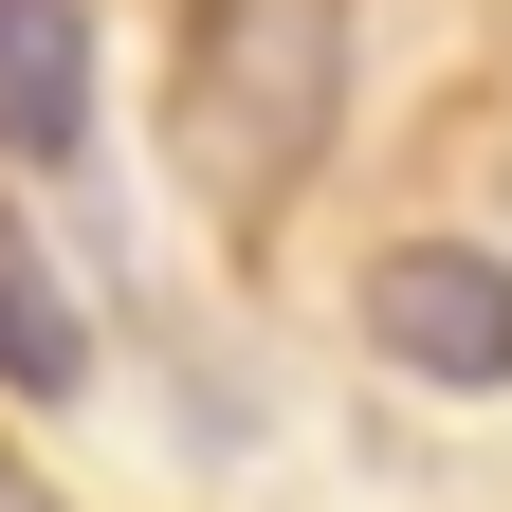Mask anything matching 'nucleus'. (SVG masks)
I'll return each mask as SVG.
<instances>
[{
    "instance_id": "obj_1",
    "label": "nucleus",
    "mask_w": 512,
    "mask_h": 512,
    "mask_svg": "<svg viewBox=\"0 0 512 512\" xmlns=\"http://www.w3.org/2000/svg\"><path fill=\"white\" fill-rule=\"evenodd\" d=\"M330 110H348V0H183V37H165V165H183L202 220L256 238L311 183Z\"/></svg>"
},
{
    "instance_id": "obj_2",
    "label": "nucleus",
    "mask_w": 512,
    "mask_h": 512,
    "mask_svg": "<svg viewBox=\"0 0 512 512\" xmlns=\"http://www.w3.org/2000/svg\"><path fill=\"white\" fill-rule=\"evenodd\" d=\"M366 348L494 403V384H512V256H476V238H403V256L366 275Z\"/></svg>"
},
{
    "instance_id": "obj_3",
    "label": "nucleus",
    "mask_w": 512,
    "mask_h": 512,
    "mask_svg": "<svg viewBox=\"0 0 512 512\" xmlns=\"http://www.w3.org/2000/svg\"><path fill=\"white\" fill-rule=\"evenodd\" d=\"M92 147V0H0V165Z\"/></svg>"
},
{
    "instance_id": "obj_4",
    "label": "nucleus",
    "mask_w": 512,
    "mask_h": 512,
    "mask_svg": "<svg viewBox=\"0 0 512 512\" xmlns=\"http://www.w3.org/2000/svg\"><path fill=\"white\" fill-rule=\"evenodd\" d=\"M0 384H19V403H74V384H92V330H74V293L37 275L19 220H0Z\"/></svg>"
}]
</instances>
